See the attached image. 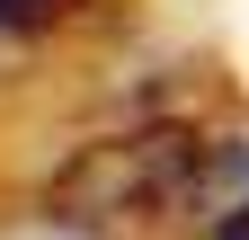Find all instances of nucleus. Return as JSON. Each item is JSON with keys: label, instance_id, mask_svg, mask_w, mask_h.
Wrapping results in <instances>:
<instances>
[{"label": "nucleus", "instance_id": "nucleus-1", "mask_svg": "<svg viewBox=\"0 0 249 240\" xmlns=\"http://www.w3.org/2000/svg\"><path fill=\"white\" fill-rule=\"evenodd\" d=\"M249 205V152L205 125H134L98 134L45 178V223L62 231H169V223H223Z\"/></svg>", "mask_w": 249, "mask_h": 240}, {"label": "nucleus", "instance_id": "nucleus-2", "mask_svg": "<svg viewBox=\"0 0 249 240\" xmlns=\"http://www.w3.org/2000/svg\"><path fill=\"white\" fill-rule=\"evenodd\" d=\"M89 0H0V36H45V27H71Z\"/></svg>", "mask_w": 249, "mask_h": 240}, {"label": "nucleus", "instance_id": "nucleus-3", "mask_svg": "<svg viewBox=\"0 0 249 240\" xmlns=\"http://www.w3.org/2000/svg\"><path fill=\"white\" fill-rule=\"evenodd\" d=\"M213 231H223V240H249V205H231V214L213 223Z\"/></svg>", "mask_w": 249, "mask_h": 240}]
</instances>
